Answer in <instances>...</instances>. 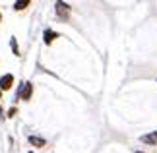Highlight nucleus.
Returning <instances> with one entry per match:
<instances>
[{
	"label": "nucleus",
	"instance_id": "nucleus-5",
	"mask_svg": "<svg viewBox=\"0 0 157 153\" xmlns=\"http://www.w3.org/2000/svg\"><path fill=\"white\" fill-rule=\"evenodd\" d=\"M29 143L33 145V147H45L47 142L43 138H37V136H29Z\"/></svg>",
	"mask_w": 157,
	"mask_h": 153
},
{
	"label": "nucleus",
	"instance_id": "nucleus-6",
	"mask_svg": "<svg viewBox=\"0 0 157 153\" xmlns=\"http://www.w3.org/2000/svg\"><path fill=\"white\" fill-rule=\"evenodd\" d=\"M29 2H31V0H16V4H14V10H16V12H21V10H25L27 6H29Z\"/></svg>",
	"mask_w": 157,
	"mask_h": 153
},
{
	"label": "nucleus",
	"instance_id": "nucleus-8",
	"mask_svg": "<svg viewBox=\"0 0 157 153\" xmlns=\"http://www.w3.org/2000/svg\"><path fill=\"white\" fill-rule=\"evenodd\" d=\"M10 43H12V51H14V54H16V56H20V48H17V43H16V39L12 37V39H10Z\"/></svg>",
	"mask_w": 157,
	"mask_h": 153
},
{
	"label": "nucleus",
	"instance_id": "nucleus-1",
	"mask_svg": "<svg viewBox=\"0 0 157 153\" xmlns=\"http://www.w3.org/2000/svg\"><path fill=\"white\" fill-rule=\"evenodd\" d=\"M54 10H56V16H58L62 21H68V20H70V6L66 4L64 0H56Z\"/></svg>",
	"mask_w": 157,
	"mask_h": 153
},
{
	"label": "nucleus",
	"instance_id": "nucleus-3",
	"mask_svg": "<svg viewBox=\"0 0 157 153\" xmlns=\"http://www.w3.org/2000/svg\"><path fill=\"white\" fill-rule=\"evenodd\" d=\"M12 83H14V76H12V74L2 76V78H0V91L10 89V87H12Z\"/></svg>",
	"mask_w": 157,
	"mask_h": 153
},
{
	"label": "nucleus",
	"instance_id": "nucleus-9",
	"mask_svg": "<svg viewBox=\"0 0 157 153\" xmlns=\"http://www.w3.org/2000/svg\"><path fill=\"white\" fill-rule=\"evenodd\" d=\"M136 153H142V151H136Z\"/></svg>",
	"mask_w": 157,
	"mask_h": 153
},
{
	"label": "nucleus",
	"instance_id": "nucleus-4",
	"mask_svg": "<svg viewBox=\"0 0 157 153\" xmlns=\"http://www.w3.org/2000/svg\"><path fill=\"white\" fill-rule=\"evenodd\" d=\"M142 143H147V145H157V130L151 132V134H144V136L140 138Z\"/></svg>",
	"mask_w": 157,
	"mask_h": 153
},
{
	"label": "nucleus",
	"instance_id": "nucleus-7",
	"mask_svg": "<svg viewBox=\"0 0 157 153\" xmlns=\"http://www.w3.org/2000/svg\"><path fill=\"white\" fill-rule=\"evenodd\" d=\"M56 37H58V33L51 31V29H47V31H45V43H47V45H51V43L56 39Z\"/></svg>",
	"mask_w": 157,
	"mask_h": 153
},
{
	"label": "nucleus",
	"instance_id": "nucleus-11",
	"mask_svg": "<svg viewBox=\"0 0 157 153\" xmlns=\"http://www.w3.org/2000/svg\"><path fill=\"white\" fill-rule=\"evenodd\" d=\"M0 95H2V93H0Z\"/></svg>",
	"mask_w": 157,
	"mask_h": 153
},
{
	"label": "nucleus",
	"instance_id": "nucleus-10",
	"mask_svg": "<svg viewBox=\"0 0 157 153\" xmlns=\"http://www.w3.org/2000/svg\"><path fill=\"white\" fill-rule=\"evenodd\" d=\"M0 20H2V16H0Z\"/></svg>",
	"mask_w": 157,
	"mask_h": 153
},
{
	"label": "nucleus",
	"instance_id": "nucleus-2",
	"mask_svg": "<svg viewBox=\"0 0 157 153\" xmlns=\"http://www.w3.org/2000/svg\"><path fill=\"white\" fill-rule=\"evenodd\" d=\"M31 93H33V85L29 82H25L21 85V89H20V99L21 101H29L31 99Z\"/></svg>",
	"mask_w": 157,
	"mask_h": 153
}]
</instances>
